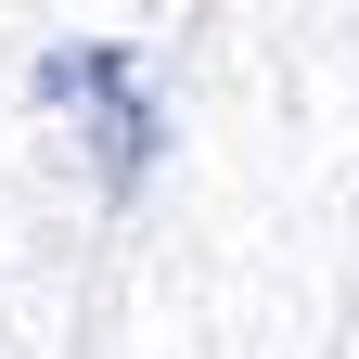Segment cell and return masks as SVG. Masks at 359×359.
I'll return each instance as SVG.
<instances>
[{"mask_svg": "<svg viewBox=\"0 0 359 359\" xmlns=\"http://www.w3.org/2000/svg\"><path fill=\"white\" fill-rule=\"evenodd\" d=\"M39 90H52V103H90V128H103V167H116V180H142L154 116H142V90H128V52H116V39H103V52H52V65H39Z\"/></svg>", "mask_w": 359, "mask_h": 359, "instance_id": "obj_1", "label": "cell"}]
</instances>
